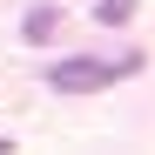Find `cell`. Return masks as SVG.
<instances>
[{
  "label": "cell",
  "instance_id": "obj_1",
  "mask_svg": "<svg viewBox=\"0 0 155 155\" xmlns=\"http://www.w3.org/2000/svg\"><path fill=\"white\" fill-rule=\"evenodd\" d=\"M128 68H135V54H128V61H88V54H74V61L47 68V88H54V94H94V88H108L115 74H128Z\"/></svg>",
  "mask_w": 155,
  "mask_h": 155
},
{
  "label": "cell",
  "instance_id": "obj_2",
  "mask_svg": "<svg viewBox=\"0 0 155 155\" xmlns=\"http://www.w3.org/2000/svg\"><path fill=\"white\" fill-rule=\"evenodd\" d=\"M54 27H61V14H54V7H34V14H27V20H20V34H27V41H34V47H41V41H47V34H54Z\"/></svg>",
  "mask_w": 155,
  "mask_h": 155
},
{
  "label": "cell",
  "instance_id": "obj_3",
  "mask_svg": "<svg viewBox=\"0 0 155 155\" xmlns=\"http://www.w3.org/2000/svg\"><path fill=\"white\" fill-rule=\"evenodd\" d=\"M94 20H101V27H128V20H135V0H101Z\"/></svg>",
  "mask_w": 155,
  "mask_h": 155
},
{
  "label": "cell",
  "instance_id": "obj_4",
  "mask_svg": "<svg viewBox=\"0 0 155 155\" xmlns=\"http://www.w3.org/2000/svg\"><path fill=\"white\" fill-rule=\"evenodd\" d=\"M0 155H14V142H7V135H0Z\"/></svg>",
  "mask_w": 155,
  "mask_h": 155
}]
</instances>
